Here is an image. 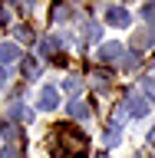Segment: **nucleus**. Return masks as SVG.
I'll use <instances>...</instances> for the list:
<instances>
[{"label":"nucleus","instance_id":"18","mask_svg":"<svg viewBox=\"0 0 155 158\" xmlns=\"http://www.w3.org/2000/svg\"><path fill=\"white\" fill-rule=\"evenodd\" d=\"M7 20H10V13H7V10H3V7H0V27H3Z\"/></svg>","mask_w":155,"mask_h":158},{"label":"nucleus","instance_id":"17","mask_svg":"<svg viewBox=\"0 0 155 158\" xmlns=\"http://www.w3.org/2000/svg\"><path fill=\"white\" fill-rule=\"evenodd\" d=\"M142 13H145V20H155V7H145Z\"/></svg>","mask_w":155,"mask_h":158},{"label":"nucleus","instance_id":"1","mask_svg":"<svg viewBox=\"0 0 155 158\" xmlns=\"http://www.w3.org/2000/svg\"><path fill=\"white\" fill-rule=\"evenodd\" d=\"M56 132V145L66 152V155H79L83 148H86V135L83 132H76V128H69V125H63V128H53Z\"/></svg>","mask_w":155,"mask_h":158},{"label":"nucleus","instance_id":"6","mask_svg":"<svg viewBox=\"0 0 155 158\" xmlns=\"http://www.w3.org/2000/svg\"><path fill=\"white\" fill-rule=\"evenodd\" d=\"M119 53H122V43H106V46L99 49V59H102V63H116Z\"/></svg>","mask_w":155,"mask_h":158},{"label":"nucleus","instance_id":"14","mask_svg":"<svg viewBox=\"0 0 155 158\" xmlns=\"http://www.w3.org/2000/svg\"><path fill=\"white\" fill-rule=\"evenodd\" d=\"M99 36V27L96 23H86V40H96Z\"/></svg>","mask_w":155,"mask_h":158},{"label":"nucleus","instance_id":"10","mask_svg":"<svg viewBox=\"0 0 155 158\" xmlns=\"http://www.w3.org/2000/svg\"><path fill=\"white\" fill-rule=\"evenodd\" d=\"M59 46H63V40H59V36H46V40H43V43H40V49H43L46 56H50V53H53V49H59Z\"/></svg>","mask_w":155,"mask_h":158},{"label":"nucleus","instance_id":"16","mask_svg":"<svg viewBox=\"0 0 155 158\" xmlns=\"http://www.w3.org/2000/svg\"><path fill=\"white\" fill-rule=\"evenodd\" d=\"M7 79H10V73H7V66H0V89L7 86Z\"/></svg>","mask_w":155,"mask_h":158},{"label":"nucleus","instance_id":"5","mask_svg":"<svg viewBox=\"0 0 155 158\" xmlns=\"http://www.w3.org/2000/svg\"><path fill=\"white\" fill-rule=\"evenodd\" d=\"M13 59H20V46L17 43H0V66L13 63Z\"/></svg>","mask_w":155,"mask_h":158},{"label":"nucleus","instance_id":"13","mask_svg":"<svg viewBox=\"0 0 155 158\" xmlns=\"http://www.w3.org/2000/svg\"><path fill=\"white\" fill-rule=\"evenodd\" d=\"M17 40H33V30L30 27H17Z\"/></svg>","mask_w":155,"mask_h":158},{"label":"nucleus","instance_id":"11","mask_svg":"<svg viewBox=\"0 0 155 158\" xmlns=\"http://www.w3.org/2000/svg\"><path fill=\"white\" fill-rule=\"evenodd\" d=\"M0 158H20V152H17V145H13V142H7V145L0 148Z\"/></svg>","mask_w":155,"mask_h":158},{"label":"nucleus","instance_id":"12","mask_svg":"<svg viewBox=\"0 0 155 158\" xmlns=\"http://www.w3.org/2000/svg\"><path fill=\"white\" fill-rule=\"evenodd\" d=\"M23 73H27V76H37V73H40V66L33 63V59H27V63H23Z\"/></svg>","mask_w":155,"mask_h":158},{"label":"nucleus","instance_id":"2","mask_svg":"<svg viewBox=\"0 0 155 158\" xmlns=\"http://www.w3.org/2000/svg\"><path fill=\"white\" fill-rule=\"evenodd\" d=\"M37 106L43 109V112H53V109L59 106V89H56V86H43V89H40Z\"/></svg>","mask_w":155,"mask_h":158},{"label":"nucleus","instance_id":"8","mask_svg":"<svg viewBox=\"0 0 155 158\" xmlns=\"http://www.w3.org/2000/svg\"><path fill=\"white\" fill-rule=\"evenodd\" d=\"M119 138H122V135H119V125H109L106 132H102V145H106V148H116Z\"/></svg>","mask_w":155,"mask_h":158},{"label":"nucleus","instance_id":"7","mask_svg":"<svg viewBox=\"0 0 155 158\" xmlns=\"http://www.w3.org/2000/svg\"><path fill=\"white\" fill-rule=\"evenodd\" d=\"M69 115H73V118H89V102L76 96L73 102H69Z\"/></svg>","mask_w":155,"mask_h":158},{"label":"nucleus","instance_id":"9","mask_svg":"<svg viewBox=\"0 0 155 158\" xmlns=\"http://www.w3.org/2000/svg\"><path fill=\"white\" fill-rule=\"evenodd\" d=\"M152 36H155L152 30H139V33H136V40H132V46H136V53H139L142 46H149V43H152Z\"/></svg>","mask_w":155,"mask_h":158},{"label":"nucleus","instance_id":"3","mask_svg":"<svg viewBox=\"0 0 155 158\" xmlns=\"http://www.w3.org/2000/svg\"><path fill=\"white\" fill-rule=\"evenodd\" d=\"M106 23H109V27H129L132 17H129L126 7H109V10H106Z\"/></svg>","mask_w":155,"mask_h":158},{"label":"nucleus","instance_id":"20","mask_svg":"<svg viewBox=\"0 0 155 158\" xmlns=\"http://www.w3.org/2000/svg\"><path fill=\"white\" fill-rule=\"evenodd\" d=\"M99 158H109V155H99Z\"/></svg>","mask_w":155,"mask_h":158},{"label":"nucleus","instance_id":"21","mask_svg":"<svg viewBox=\"0 0 155 158\" xmlns=\"http://www.w3.org/2000/svg\"><path fill=\"white\" fill-rule=\"evenodd\" d=\"M152 69H155V63H152Z\"/></svg>","mask_w":155,"mask_h":158},{"label":"nucleus","instance_id":"4","mask_svg":"<svg viewBox=\"0 0 155 158\" xmlns=\"http://www.w3.org/2000/svg\"><path fill=\"white\" fill-rule=\"evenodd\" d=\"M126 112H129V115H136V118H142V115L149 112V102L139 96V92H132V96L126 99Z\"/></svg>","mask_w":155,"mask_h":158},{"label":"nucleus","instance_id":"19","mask_svg":"<svg viewBox=\"0 0 155 158\" xmlns=\"http://www.w3.org/2000/svg\"><path fill=\"white\" fill-rule=\"evenodd\" d=\"M149 142H152V145H155V128H152V132H149Z\"/></svg>","mask_w":155,"mask_h":158},{"label":"nucleus","instance_id":"15","mask_svg":"<svg viewBox=\"0 0 155 158\" xmlns=\"http://www.w3.org/2000/svg\"><path fill=\"white\" fill-rule=\"evenodd\" d=\"M66 13H69L66 7H56V10H53V20H66Z\"/></svg>","mask_w":155,"mask_h":158}]
</instances>
